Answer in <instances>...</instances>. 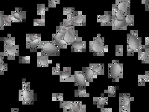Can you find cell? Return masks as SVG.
I'll list each match as a JSON object with an SVG mask.
<instances>
[{
  "label": "cell",
  "instance_id": "8992f818",
  "mask_svg": "<svg viewBox=\"0 0 149 112\" xmlns=\"http://www.w3.org/2000/svg\"><path fill=\"white\" fill-rule=\"evenodd\" d=\"M41 41V34H26V48L31 52H37Z\"/></svg>",
  "mask_w": 149,
  "mask_h": 112
},
{
  "label": "cell",
  "instance_id": "4dcf8cb0",
  "mask_svg": "<svg viewBox=\"0 0 149 112\" xmlns=\"http://www.w3.org/2000/svg\"><path fill=\"white\" fill-rule=\"evenodd\" d=\"M34 26H45V18H42L40 19H34Z\"/></svg>",
  "mask_w": 149,
  "mask_h": 112
},
{
  "label": "cell",
  "instance_id": "ba28073f",
  "mask_svg": "<svg viewBox=\"0 0 149 112\" xmlns=\"http://www.w3.org/2000/svg\"><path fill=\"white\" fill-rule=\"evenodd\" d=\"M70 17L74 27L86 25V15H83L82 12L74 11Z\"/></svg>",
  "mask_w": 149,
  "mask_h": 112
},
{
  "label": "cell",
  "instance_id": "9a60e30c",
  "mask_svg": "<svg viewBox=\"0 0 149 112\" xmlns=\"http://www.w3.org/2000/svg\"><path fill=\"white\" fill-rule=\"evenodd\" d=\"M52 63V61L49 60V57L45 54L37 52V67H48L49 64Z\"/></svg>",
  "mask_w": 149,
  "mask_h": 112
},
{
  "label": "cell",
  "instance_id": "f546056e",
  "mask_svg": "<svg viewBox=\"0 0 149 112\" xmlns=\"http://www.w3.org/2000/svg\"><path fill=\"white\" fill-rule=\"evenodd\" d=\"M125 22L127 26H134V15L130 14L126 15Z\"/></svg>",
  "mask_w": 149,
  "mask_h": 112
},
{
  "label": "cell",
  "instance_id": "30bf717a",
  "mask_svg": "<svg viewBox=\"0 0 149 112\" xmlns=\"http://www.w3.org/2000/svg\"><path fill=\"white\" fill-rule=\"evenodd\" d=\"M72 52H84L86 51V42L81 37H78L70 44Z\"/></svg>",
  "mask_w": 149,
  "mask_h": 112
},
{
  "label": "cell",
  "instance_id": "ee69618b",
  "mask_svg": "<svg viewBox=\"0 0 149 112\" xmlns=\"http://www.w3.org/2000/svg\"><path fill=\"white\" fill-rule=\"evenodd\" d=\"M130 110V106L125 107L119 106V112H131Z\"/></svg>",
  "mask_w": 149,
  "mask_h": 112
},
{
  "label": "cell",
  "instance_id": "4316f807",
  "mask_svg": "<svg viewBox=\"0 0 149 112\" xmlns=\"http://www.w3.org/2000/svg\"><path fill=\"white\" fill-rule=\"evenodd\" d=\"M75 97H89L90 94L87 93L86 89L78 88V89L74 90Z\"/></svg>",
  "mask_w": 149,
  "mask_h": 112
},
{
  "label": "cell",
  "instance_id": "836d02e7",
  "mask_svg": "<svg viewBox=\"0 0 149 112\" xmlns=\"http://www.w3.org/2000/svg\"><path fill=\"white\" fill-rule=\"evenodd\" d=\"M30 59V56H19V63L29 64Z\"/></svg>",
  "mask_w": 149,
  "mask_h": 112
},
{
  "label": "cell",
  "instance_id": "f907efd6",
  "mask_svg": "<svg viewBox=\"0 0 149 112\" xmlns=\"http://www.w3.org/2000/svg\"><path fill=\"white\" fill-rule=\"evenodd\" d=\"M145 46L146 48L149 49V37H146V43H145Z\"/></svg>",
  "mask_w": 149,
  "mask_h": 112
},
{
  "label": "cell",
  "instance_id": "f35d334b",
  "mask_svg": "<svg viewBox=\"0 0 149 112\" xmlns=\"http://www.w3.org/2000/svg\"><path fill=\"white\" fill-rule=\"evenodd\" d=\"M4 15V12L0 11V30H3L5 26Z\"/></svg>",
  "mask_w": 149,
  "mask_h": 112
},
{
  "label": "cell",
  "instance_id": "e0dca14e",
  "mask_svg": "<svg viewBox=\"0 0 149 112\" xmlns=\"http://www.w3.org/2000/svg\"><path fill=\"white\" fill-rule=\"evenodd\" d=\"M134 97H131L130 93H120L119 106L125 107L130 106V102L134 101Z\"/></svg>",
  "mask_w": 149,
  "mask_h": 112
},
{
  "label": "cell",
  "instance_id": "83f0119b",
  "mask_svg": "<svg viewBox=\"0 0 149 112\" xmlns=\"http://www.w3.org/2000/svg\"><path fill=\"white\" fill-rule=\"evenodd\" d=\"M49 11V8H46L44 4H37V15H41L42 18H45V12Z\"/></svg>",
  "mask_w": 149,
  "mask_h": 112
},
{
  "label": "cell",
  "instance_id": "603a6c76",
  "mask_svg": "<svg viewBox=\"0 0 149 112\" xmlns=\"http://www.w3.org/2000/svg\"><path fill=\"white\" fill-rule=\"evenodd\" d=\"M94 71L95 74L98 75L104 74V64H90V67Z\"/></svg>",
  "mask_w": 149,
  "mask_h": 112
},
{
  "label": "cell",
  "instance_id": "8fae6325",
  "mask_svg": "<svg viewBox=\"0 0 149 112\" xmlns=\"http://www.w3.org/2000/svg\"><path fill=\"white\" fill-rule=\"evenodd\" d=\"M73 77L75 86H78V88L86 89L87 85L82 71H74Z\"/></svg>",
  "mask_w": 149,
  "mask_h": 112
},
{
  "label": "cell",
  "instance_id": "7402d4cb",
  "mask_svg": "<svg viewBox=\"0 0 149 112\" xmlns=\"http://www.w3.org/2000/svg\"><path fill=\"white\" fill-rule=\"evenodd\" d=\"M143 50L138 52V60H141L143 64H149V49L145 47L144 51Z\"/></svg>",
  "mask_w": 149,
  "mask_h": 112
},
{
  "label": "cell",
  "instance_id": "f1b7e54d",
  "mask_svg": "<svg viewBox=\"0 0 149 112\" xmlns=\"http://www.w3.org/2000/svg\"><path fill=\"white\" fill-rule=\"evenodd\" d=\"M116 87L115 86H109L108 89L104 90V93L108 95V97H115Z\"/></svg>",
  "mask_w": 149,
  "mask_h": 112
},
{
  "label": "cell",
  "instance_id": "ab89813d",
  "mask_svg": "<svg viewBox=\"0 0 149 112\" xmlns=\"http://www.w3.org/2000/svg\"><path fill=\"white\" fill-rule=\"evenodd\" d=\"M68 30V29L62 26L59 25L56 27V32L60 33L63 35H65V33L67 32Z\"/></svg>",
  "mask_w": 149,
  "mask_h": 112
},
{
  "label": "cell",
  "instance_id": "cb8c5ba5",
  "mask_svg": "<svg viewBox=\"0 0 149 112\" xmlns=\"http://www.w3.org/2000/svg\"><path fill=\"white\" fill-rule=\"evenodd\" d=\"M53 42L56 44L58 48L60 49H67L68 44L63 39H59L57 38L55 34H52Z\"/></svg>",
  "mask_w": 149,
  "mask_h": 112
},
{
  "label": "cell",
  "instance_id": "816d5d0a",
  "mask_svg": "<svg viewBox=\"0 0 149 112\" xmlns=\"http://www.w3.org/2000/svg\"><path fill=\"white\" fill-rule=\"evenodd\" d=\"M11 112H20L19 111L18 108H12Z\"/></svg>",
  "mask_w": 149,
  "mask_h": 112
},
{
  "label": "cell",
  "instance_id": "d4e9b609",
  "mask_svg": "<svg viewBox=\"0 0 149 112\" xmlns=\"http://www.w3.org/2000/svg\"><path fill=\"white\" fill-rule=\"evenodd\" d=\"M72 101H63L60 102V108L64 112H72L71 110Z\"/></svg>",
  "mask_w": 149,
  "mask_h": 112
},
{
  "label": "cell",
  "instance_id": "d6a6232c",
  "mask_svg": "<svg viewBox=\"0 0 149 112\" xmlns=\"http://www.w3.org/2000/svg\"><path fill=\"white\" fill-rule=\"evenodd\" d=\"M123 45H116V56H123Z\"/></svg>",
  "mask_w": 149,
  "mask_h": 112
},
{
  "label": "cell",
  "instance_id": "2e32d148",
  "mask_svg": "<svg viewBox=\"0 0 149 112\" xmlns=\"http://www.w3.org/2000/svg\"><path fill=\"white\" fill-rule=\"evenodd\" d=\"M70 67H64L59 74L60 82H74L73 75L71 74Z\"/></svg>",
  "mask_w": 149,
  "mask_h": 112
},
{
  "label": "cell",
  "instance_id": "ac0fdd59",
  "mask_svg": "<svg viewBox=\"0 0 149 112\" xmlns=\"http://www.w3.org/2000/svg\"><path fill=\"white\" fill-rule=\"evenodd\" d=\"M82 72L85 77L87 86L90 85V83L92 82L94 78H97V75L94 71L90 67H84L82 69Z\"/></svg>",
  "mask_w": 149,
  "mask_h": 112
},
{
  "label": "cell",
  "instance_id": "c3c4849f",
  "mask_svg": "<svg viewBox=\"0 0 149 112\" xmlns=\"http://www.w3.org/2000/svg\"><path fill=\"white\" fill-rule=\"evenodd\" d=\"M4 57L3 52H0V64L4 63Z\"/></svg>",
  "mask_w": 149,
  "mask_h": 112
},
{
  "label": "cell",
  "instance_id": "7a4b0ae2",
  "mask_svg": "<svg viewBox=\"0 0 149 112\" xmlns=\"http://www.w3.org/2000/svg\"><path fill=\"white\" fill-rule=\"evenodd\" d=\"M4 43V56L8 57V60H15V56H19V46L15 44V38L11 34H8L7 37H1Z\"/></svg>",
  "mask_w": 149,
  "mask_h": 112
},
{
  "label": "cell",
  "instance_id": "bcb514c9",
  "mask_svg": "<svg viewBox=\"0 0 149 112\" xmlns=\"http://www.w3.org/2000/svg\"><path fill=\"white\" fill-rule=\"evenodd\" d=\"M55 35L56 38L59 39H63L64 36V35H63V34H61V33L58 32H56Z\"/></svg>",
  "mask_w": 149,
  "mask_h": 112
},
{
  "label": "cell",
  "instance_id": "74e56055",
  "mask_svg": "<svg viewBox=\"0 0 149 112\" xmlns=\"http://www.w3.org/2000/svg\"><path fill=\"white\" fill-rule=\"evenodd\" d=\"M61 72L60 65L59 64H56V66L52 68V74L59 75Z\"/></svg>",
  "mask_w": 149,
  "mask_h": 112
},
{
  "label": "cell",
  "instance_id": "8d00e7d4",
  "mask_svg": "<svg viewBox=\"0 0 149 112\" xmlns=\"http://www.w3.org/2000/svg\"><path fill=\"white\" fill-rule=\"evenodd\" d=\"M138 85L139 86H145L146 82L144 79V75H138Z\"/></svg>",
  "mask_w": 149,
  "mask_h": 112
},
{
  "label": "cell",
  "instance_id": "f5cc1de1",
  "mask_svg": "<svg viewBox=\"0 0 149 112\" xmlns=\"http://www.w3.org/2000/svg\"><path fill=\"white\" fill-rule=\"evenodd\" d=\"M1 37H0V42H1Z\"/></svg>",
  "mask_w": 149,
  "mask_h": 112
},
{
  "label": "cell",
  "instance_id": "7bdbcfd3",
  "mask_svg": "<svg viewBox=\"0 0 149 112\" xmlns=\"http://www.w3.org/2000/svg\"><path fill=\"white\" fill-rule=\"evenodd\" d=\"M30 89V83L26 81L25 78L22 79V89Z\"/></svg>",
  "mask_w": 149,
  "mask_h": 112
},
{
  "label": "cell",
  "instance_id": "5b68a950",
  "mask_svg": "<svg viewBox=\"0 0 149 112\" xmlns=\"http://www.w3.org/2000/svg\"><path fill=\"white\" fill-rule=\"evenodd\" d=\"M38 49L41 52L47 56H58L60 55V49L53 41H41Z\"/></svg>",
  "mask_w": 149,
  "mask_h": 112
},
{
  "label": "cell",
  "instance_id": "d590c367",
  "mask_svg": "<svg viewBox=\"0 0 149 112\" xmlns=\"http://www.w3.org/2000/svg\"><path fill=\"white\" fill-rule=\"evenodd\" d=\"M4 21L5 26H11L12 22L11 15H4Z\"/></svg>",
  "mask_w": 149,
  "mask_h": 112
},
{
  "label": "cell",
  "instance_id": "3957f363",
  "mask_svg": "<svg viewBox=\"0 0 149 112\" xmlns=\"http://www.w3.org/2000/svg\"><path fill=\"white\" fill-rule=\"evenodd\" d=\"M90 51L96 56H104L105 53L108 51V46L104 43V38L100 34L94 37L90 42Z\"/></svg>",
  "mask_w": 149,
  "mask_h": 112
},
{
  "label": "cell",
  "instance_id": "484cf974",
  "mask_svg": "<svg viewBox=\"0 0 149 112\" xmlns=\"http://www.w3.org/2000/svg\"><path fill=\"white\" fill-rule=\"evenodd\" d=\"M60 25L64 27V28L68 29L74 27V25L72 23V21H71L70 16H68L67 18L63 19V22H61L60 23Z\"/></svg>",
  "mask_w": 149,
  "mask_h": 112
},
{
  "label": "cell",
  "instance_id": "db71d44e",
  "mask_svg": "<svg viewBox=\"0 0 149 112\" xmlns=\"http://www.w3.org/2000/svg\"></svg>",
  "mask_w": 149,
  "mask_h": 112
},
{
  "label": "cell",
  "instance_id": "44dd1931",
  "mask_svg": "<svg viewBox=\"0 0 149 112\" xmlns=\"http://www.w3.org/2000/svg\"><path fill=\"white\" fill-rule=\"evenodd\" d=\"M71 110L72 112H85L86 106L81 101H72Z\"/></svg>",
  "mask_w": 149,
  "mask_h": 112
},
{
  "label": "cell",
  "instance_id": "d6986e66",
  "mask_svg": "<svg viewBox=\"0 0 149 112\" xmlns=\"http://www.w3.org/2000/svg\"><path fill=\"white\" fill-rule=\"evenodd\" d=\"M111 28L112 30H126L127 26L125 21H119L111 15Z\"/></svg>",
  "mask_w": 149,
  "mask_h": 112
},
{
  "label": "cell",
  "instance_id": "681fc988",
  "mask_svg": "<svg viewBox=\"0 0 149 112\" xmlns=\"http://www.w3.org/2000/svg\"><path fill=\"white\" fill-rule=\"evenodd\" d=\"M111 108H105L104 107H102L101 108V112H111Z\"/></svg>",
  "mask_w": 149,
  "mask_h": 112
},
{
  "label": "cell",
  "instance_id": "1f68e13d",
  "mask_svg": "<svg viewBox=\"0 0 149 112\" xmlns=\"http://www.w3.org/2000/svg\"><path fill=\"white\" fill-rule=\"evenodd\" d=\"M53 101H58L63 102L64 101L63 99V93H53Z\"/></svg>",
  "mask_w": 149,
  "mask_h": 112
},
{
  "label": "cell",
  "instance_id": "277c9868",
  "mask_svg": "<svg viewBox=\"0 0 149 112\" xmlns=\"http://www.w3.org/2000/svg\"><path fill=\"white\" fill-rule=\"evenodd\" d=\"M108 78L114 82H119L123 78V64L118 60H112L108 64Z\"/></svg>",
  "mask_w": 149,
  "mask_h": 112
},
{
  "label": "cell",
  "instance_id": "7dc6e473",
  "mask_svg": "<svg viewBox=\"0 0 149 112\" xmlns=\"http://www.w3.org/2000/svg\"><path fill=\"white\" fill-rule=\"evenodd\" d=\"M144 78L146 82H149V69L148 71H146V74L144 75Z\"/></svg>",
  "mask_w": 149,
  "mask_h": 112
},
{
  "label": "cell",
  "instance_id": "52a82bcc",
  "mask_svg": "<svg viewBox=\"0 0 149 112\" xmlns=\"http://www.w3.org/2000/svg\"><path fill=\"white\" fill-rule=\"evenodd\" d=\"M35 100H36V96L34 90L30 89L19 90V100L22 101L23 105H33Z\"/></svg>",
  "mask_w": 149,
  "mask_h": 112
},
{
  "label": "cell",
  "instance_id": "9c48e42d",
  "mask_svg": "<svg viewBox=\"0 0 149 112\" xmlns=\"http://www.w3.org/2000/svg\"><path fill=\"white\" fill-rule=\"evenodd\" d=\"M10 15L12 22H24L26 19V12L22 10V8H16Z\"/></svg>",
  "mask_w": 149,
  "mask_h": 112
},
{
  "label": "cell",
  "instance_id": "b9f144b4",
  "mask_svg": "<svg viewBox=\"0 0 149 112\" xmlns=\"http://www.w3.org/2000/svg\"><path fill=\"white\" fill-rule=\"evenodd\" d=\"M60 3L59 0H51L49 1V8H56L57 4Z\"/></svg>",
  "mask_w": 149,
  "mask_h": 112
},
{
  "label": "cell",
  "instance_id": "5bb4252c",
  "mask_svg": "<svg viewBox=\"0 0 149 112\" xmlns=\"http://www.w3.org/2000/svg\"><path fill=\"white\" fill-rule=\"evenodd\" d=\"M111 12L105 11L104 15H97V22L101 26H111Z\"/></svg>",
  "mask_w": 149,
  "mask_h": 112
},
{
  "label": "cell",
  "instance_id": "7c38bea8",
  "mask_svg": "<svg viewBox=\"0 0 149 112\" xmlns=\"http://www.w3.org/2000/svg\"><path fill=\"white\" fill-rule=\"evenodd\" d=\"M78 37V30L75 29V28L74 27L67 30V32L65 33L63 39L64 40L68 45H70L73 42L76 41Z\"/></svg>",
  "mask_w": 149,
  "mask_h": 112
},
{
  "label": "cell",
  "instance_id": "4fadbf2b",
  "mask_svg": "<svg viewBox=\"0 0 149 112\" xmlns=\"http://www.w3.org/2000/svg\"><path fill=\"white\" fill-rule=\"evenodd\" d=\"M115 4L118 10L122 11L126 15L130 14V0H116Z\"/></svg>",
  "mask_w": 149,
  "mask_h": 112
},
{
  "label": "cell",
  "instance_id": "60d3db41",
  "mask_svg": "<svg viewBox=\"0 0 149 112\" xmlns=\"http://www.w3.org/2000/svg\"><path fill=\"white\" fill-rule=\"evenodd\" d=\"M8 71V64L2 63L0 64V74H4L5 71Z\"/></svg>",
  "mask_w": 149,
  "mask_h": 112
},
{
  "label": "cell",
  "instance_id": "6da1fadb",
  "mask_svg": "<svg viewBox=\"0 0 149 112\" xmlns=\"http://www.w3.org/2000/svg\"><path fill=\"white\" fill-rule=\"evenodd\" d=\"M142 43V38L138 36V30H131L127 34V56H134L135 52H139L145 48Z\"/></svg>",
  "mask_w": 149,
  "mask_h": 112
},
{
  "label": "cell",
  "instance_id": "f6af8a7d",
  "mask_svg": "<svg viewBox=\"0 0 149 112\" xmlns=\"http://www.w3.org/2000/svg\"><path fill=\"white\" fill-rule=\"evenodd\" d=\"M142 4L146 5V10H149V0H142Z\"/></svg>",
  "mask_w": 149,
  "mask_h": 112
},
{
  "label": "cell",
  "instance_id": "e575fe53",
  "mask_svg": "<svg viewBox=\"0 0 149 112\" xmlns=\"http://www.w3.org/2000/svg\"><path fill=\"white\" fill-rule=\"evenodd\" d=\"M74 11L75 10L74 8H64L63 13L64 15H67L68 17L72 15Z\"/></svg>",
  "mask_w": 149,
  "mask_h": 112
},
{
  "label": "cell",
  "instance_id": "ffe728a7",
  "mask_svg": "<svg viewBox=\"0 0 149 112\" xmlns=\"http://www.w3.org/2000/svg\"><path fill=\"white\" fill-rule=\"evenodd\" d=\"M108 97H105L104 94H102L100 97L93 98V104L97 105V108H102L105 105H108Z\"/></svg>",
  "mask_w": 149,
  "mask_h": 112
}]
</instances>
